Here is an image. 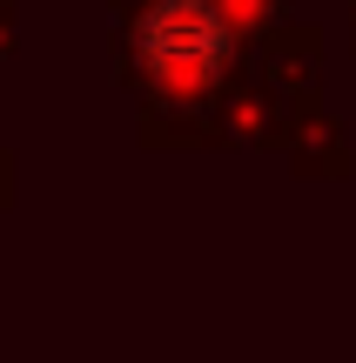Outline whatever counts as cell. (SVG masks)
<instances>
[{
  "mask_svg": "<svg viewBox=\"0 0 356 363\" xmlns=\"http://www.w3.org/2000/svg\"><path fill=\"white\" fill-rule=\"evenodd\" d=\"M142 54L161 81L175 88H202L222 74L229 61V27L209 0H155L142 21Z\"/></svg>",
  "mask_w": 356,
  "mask_h": 363,
  "instance_id": "6da1fadb",
  "label": "cell"
}]
</instances>
